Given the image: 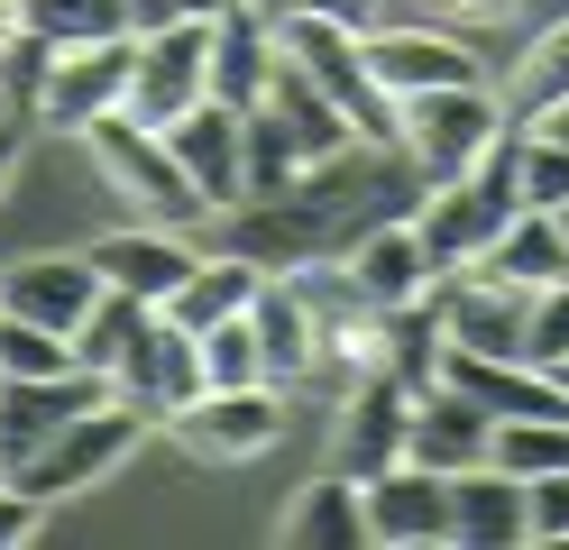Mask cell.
I'll list each match as a JSON object with an SVG mask.
<instances>
[{"label":"cell","mask_w":569,"mask_h":550,"mask_svg":"<svg viewBox=\"0 0 569 550\" xmlns=\"http://www.w3.org/2000/svg\"><path fill=\"white\" fill-rule=\"evenodd\" d=\"M523 496H532V541H569V468L523 477Z\"/></svg>","instance_id":"cell-33"},{"label":"cell","mask_w":569,"mask_h":550,"mask_svg":"<svg viewBox=\"0 0 569 550\" xmlns=\"http://www.w3.org/2000/svg\"><path fill=\"white\" fill-rule=\"evenodd\" d=\"M193 101H211V19H166V28H138V73H129V101L148 129H174Z\"/></svg>","instance_id":"cell-5"},{"label":"cell","mask_w":569,"mask_h":550,"mask_svg":"<svg viewBox=\"0 0 569 550\" xmlns=\"http://www.w3.org/2000/svg\"><path fill=\"white\" fill-rule=\"evenodd\" d=\"M202 377H211V386H276V377H267V349H258V321H248V312H230V321L202 330Z\"/></svg>","instance_id":"cell-29"},{"label":"cell","mask_w":569,"mask_h":550,"mask_svg":"<svg viewBox=\"0 0 569 550\" xmlns=\"http://www.w3.org/2000/svg\"><path fill=\"white\" fill-rule=\"evenodd\" d=\"M47 73H56V37H10L0 47V120H38L47 110Z\"/></svg>","instance_id":"cell-26"},{"label":"cell","mask_w":569,"mask_h":550,"mask_svg":"<svg viewBox=\"0 0 569 550\" xmlns=\"http://www.w3.org/2000/svg\"><path fill=\"white\" fill-rule=\"evenodd\" d=\"M92 403H111V377H101V367H64V377H0V468L38 459L74 413H92Z\"/></svg>","instance_id":"cell-7"},{"label":"cell","mask_w":569,"mask_h":550,"mask_svg":"<svg viewBox=\"0 0 569 550\" xmlns=\"http://www.w3.org/2000/svg\"><path fill=\"white\" fill-rule=\"evenodd\" d=\"M284 422H295L284 386H202L166 431L184 440L193 459H221V468H230V459H267L276 440H284Z\"/></svg>","instance_id":"cell-6"},{"label":"cell","mask_w":569,"mask_h":550,"mask_svg":"<svg viewBox=\"0 0 569 550\" xmlns=\"http://www.w3.org/2000/svg\"><path fill=\"white\" fill-rule=\"evenodd\" d=\"M166 147H174V166L193 174V193H202L211 211L248 202V110H230V101H193L184 120L166 129Z\"/></svg>","instance_id":"cell-12"},{"label":"cell","mask_w":569,"mask_h":550,"mask_svg":"<svg viewBox=\"0 0 569 550\" xmlns=\"http://www.w3.org/2000/svg\"><path fill=\"white\" fill-rule=\"evenodd\" d=\"M47 532V496H28L10 468H0V550H19V541H38Z\"/></svg>","instance_id":"cell-32"},{"label":"cell","mask_w":569,"mask_h":550,"mask_svg":"<svg viewBox=\"0 0 569 550\" xmlns=\"http://www.w3.org/2000/svg\"><path fill=\"white\" fill-rule=\"evenodd\" d=\"M487 459L506 468V477H551V468H569V413L496 422V431H487Z\"/></svg>","instance_id":"cell-25"},{"label":"cell","mask_w":569,"mask_h":550,"mask_svg":"<svg viewBox=\"0 0 569 550\" xmlns=\"http://www.w3.org/2000/svg\"><path fill=\"white\" fill-rule=\"evenodd\" d=\"M129 73H138V28L129 37H92V47H56V73H47V110L38 120L83 138L101 110L129 101Z\"/></svg>","instance_id":"cell-10"},{"label":"cell","mask_w":569,"mask_h":550,"mask_svg":"<svg viewBox=\"0 0 569 550\" xmlns=\"http://www.w3.org/2000/svg\"><path fill=\"white\" fill-rule=\"evenodd\" d=\"M148 431H157V422L138 413V403H120V394H111V403H92V413H74V422H64L38 459H19L10 477H19L28 496H47V504H56V496H83V487H111L120 459H129Z\"/></svg>","instance_id":"cell-4"},{"label":"cell","mask_w":569,"mask_h":550,"mask_svg":"<svg viewBox=\"0 0 569 550\" xmlns=\"http://www.w3.org/2000/svg\"><path fill=\"white\" fill-rule=\"evenodd\" d=\"M450 513H459V550H515V541H532V496H523V477H506L496 459L450 477Z\"/></svg>","instance_id":"cell-17"},{"label":"cell","mask_w":569,"mask_h":550,"mask_svg":"<svg viewBox=\"0 0 569 550\" xmlns=\"http://www.w3.org/2000/svg\"><path fill=\"white\" fill-rule=\"evenodd\" d=\"M551 377H560V386H569V358H560V367H551Z\"/></svg>","instance_id":"cell-41"},{"label":"cell","mask_w":569,"mask_h":550,"mask_svg":"<svg viewBox=\"0 0 569 550\" xmlns=\"http://www.w3.org/2000/svg\"><path fill=\"white\" fill-rule=\"evenodd\" d=\"M295 10H331V19H359V28H368V19H377V0H295Z\"/></svg>","instance_id":"cell-35"},{"label":"cell","mask_w":569,"mask_h":550,"mask_svg":"<svg viewBox=\"0 0 569 550\" xmlns=\"http://www.w3.org/2000/svg\"><path fill=\"white\" fill-rule=\"evenodd\" d=\"M184 10H193V19H221V10H230V0H184Z\"/></svg>","instance_id":"cell-40"},{"label":"cell","mask_w":569,"mask_h":550,"mask_svg":"<svg viewBox=\"0 0 569 550\" xmlns=\"http://www.w3.org/2000/svg\"><path fill=\"white\" fill-rule=\"evenodd\" d=\"M19 183V120H0V193Z\"/></svg>","instance_id":"cell-36"},{"label":"cell","mask_w":569,"mask_h":550,"mask_svg":"<svg viewBox=\"0 0 569 550\" xmlns=\"http://www.w3.org/2000/svg\"><path fill=\"white\" fill-rule=\"evenodd\" d=\"M478 276H496V284H515V293H542V284H560L569 276V220L560 211H515V230L496 239L487 257H478Z\"/></svg>","instance_id":"cell-19"},{"label":"cell","mask_w":569,"mask_h":550,"mask_svg":"<svg viewBox=\"0 0 569 550\" xmlns=\"http://www.w3.org/2000/svg\"><path fill=\"white\" fill-rule=\"evenodd\" d=\"M83 147H92V166L138 202V220H166V230H193V220H211V202L193 193V174L174 166L166 129H148L138 110H101V120L83 129Z\"/></svg>","instance_id":"cell-2"},{"label":"cell","mask_w":569,"mask_h":550,"mask_svg":"<svg viewBox=\"0 0 569 550\" xmlns=\"http://www.w3.org/2000/svg\"><path fill=\"white\" fill-rule=\"evenodd\" d=\"M560 220H569V211H560Z\"/></svg>","instance_id":"cell-42"},{"label":"cell","mask_w":569,"mask_h":550,"mask_svg":"<svg viewBox=\"0 0 569 550\" xmlns=\"http://www.w3.org/2000/svg\"><path fill=\"white\" fill-rule=\"evenodd\" d=\"M523 358H532V367H560V358H569V276L542 284V293L523 303Z\"/></svg>","instance_id":"cell-31"},{"label":"cell","mask_w":569,"mask_h":550,"mask_svg":"<svg viewBox=\"0 0 569 550\" xmlns=\"http://www.w3.org/2000/svg\"><path fill=\"white\" fill-rule=\"evenodd\" d=\"M368 73H377L396 101L441 92V83H487L478 47H469L459 28H368Z\"/></svg>","instance_id":"cell-13"},{"label":"cell","mask_w":569,"mask_h":550,"mask_svg":"<svg viewBox=\"0 0 569 550\" xmlns=\"http://www.w3.org/2000/svg\"><path fill=\"white\" fill-rule=\"evenodd\" d=\"M515 211H523V129L496 138L478 174L432 183V193L413 202V230H422V248H432V267H441V276H469L478 257L515 230Z\"/></svg>","instance_id":"cell-1"},{"label":"cell","mask_w":569,"mask_h":550,"mask_svg":"<svg viewBox=\"0 0 569 550\" xmlns=\"http://www.w3.org/2000/svg\"><path fill=\"white\" fill-rule=\"evenodd\" d=\"M248 321H258L267 377H276V386H295L303 367H312V349H322V321H312L303 284H295V276H267V284H258V303H248Z\"/></svg>","instance_id":"cell-21"},{"label":"cell","mask_w":569,"mask_h":550,"mask_svg":"<svg viewBox=\"0 0 569 550\" xmlns=\"http://www.w3.org/2000/svg\"><path fill=\"white\" fill-rule=\"evenodd\" d=\"M459 513H450V477L396 459L386 477H368V550H450Z\"/></svg>","instance_id":"cell-9"},{"label":"cell","mask_w":569,"mask_h":550,"mask_svg":"<svg viewBox=\"0 0 569 550\" xmlns=\"http://www.w3.org/2000/svg\"><path fill=\"white\" fill-rule=\"evenodd\" d=\"M193 257H202V248H184V230H166V220H129V230H101V239H92L101 284H111V293H138V303H157V312H166V293L193 276Z\"/></svg>","instance_id":"cell-15"},{"label":"cell","mask_w":569,"mask_h":550,"mask_svg":"<svg viewBox=\"0 0 569 550\" xmlns=\"http://www.w3.org/2000/svg\"><path fill=\"white\" fill-rule=\"evenodd\" d=\"M64 367H83L64 330L28 321V312H0V377H64Z\"/></svg>","instance_id":"cell-28"},{"label":"cell","mask_w":569,"mask_h":550,"mask_svg":"<svg viewBox=\"0 0 569 550\" xmlns=\"http://www.w3.org/2000/svg\"><path fill=\"white\" fill-rule=\"evenodd\" d=\"M129 19L138 28H166V19H193V10H184V0H129Z\"/></svg>","instance_id":"cell-34"},{"label":"cell","mask_w":569,"mask_h":550,"mask_svg":"<svg viewBox=\"0 0 569 550\" xmlns=\"http://www.w3.org/2000/svg\"><path fill=\"white\" fill-rule=\"evenodd\" d=\"M10 37H28V0H0V47Z\"/></svg>","instance_id":"cell-37"},{"label":"cell","mask_w":569,"mask_h":550,"mask_svg":"<svg viewBox=\"0 0 569 550\" xmlns=\"http://www.w3.org/2000/svg\"><path fill=\"white\" fill-rule=\"evenodd\" d=\"M450 10H469V19H487V10H506V0H450Z\"/></svg>","instance_id":"cell-39"},{"label":"cell","mask_w":569,"mask_h":550,"mask_svg":"<svg viewBox=\"0 0 569 550\" xmlns=\"http://www.w3.org/2000/svg\"><path fill=\"white\" fill-rule=\"evenodd\" d=\"M349 267H359V284L377 293V312H396V303H413V293L441 284V267H432V248H422L413 220H377L368 239H349Z\"/></svg>","instance_id":"cell-18"},{"label":"cell","mask_w":569,"mask_h":550,"mask_svg":"<svg viewBox=\"0 0 569 550\" xmlns=\"http://www.w3.org/2000/svg\"><path fill=\"white\" fill-rule=\"evenodd\" d=\"M487 413L459 386H422L413 394V431H405V459L413 468H441V477H459V468H487Z\"/></svg>","instance_id":"cell-16"},{"label":"cell","mask_w":569,"mask_h":550,"mask_svg":"<svg viewBox=\"0 0 569 550\" xmlns=\"http://www.w3.org/2000/svg\"><path fill=\"white\" fill-rule=\"evenodd\" d=\"M523 202L532 211H569V138L523 129Z\"/></svg>","instance_id":"cell-30"},{"label":"cell","mask_w":569,"mask_h":550,"mask_svg":"<svg viewBox=\"0 0 569 550\" xmlns=\"http://www.w3.org/2000/svg\"><path fill=\"white\" fill-rule=\"evenodd\" d=\"M28 28L56 47H92V37H129V0H28Z\"/></svg>","instance_id":"cell-27"},{"label":"cell","mask_w":569,"mask_h":550,"mask_svg":"<svg viewBox=\"0 0 569 550\" xmlns=\"http://www.w3.org/2000/svg\"><path fill=\"white\" fill-rule=\"evenodd\" d=\"M258 284H267V267H248V257H230V248L221 257H193V276L166 293V321H184L193 340H202L211 321H230V312L258 303Z\"/></svg>","instance_id":"cell-22"},{"label":"cell","mask_w":569,"mask_h":550,"mask_svg":"<svg viewBox=\"0 0 569 550\" xmlns=\"http://www.w3.org/2000/svg\"><path fill=\"white\" fill-rule=\"evenodd\" d=\"M284 541L295 550H368V487L340 477V468H322L295 496V513H284Z\"/></svg>","instance_id":"cell-20"},{"label":"cell","mask_w":569,"mask_h":550,"mask_svg":"<svg viewBox=\"0 0 569 550\" xmlns=\"http://www.w3.org/2000/svg\"><path fill=\"white\" fill-rule=\"evenodd\" d=\"M101 267H92V248H74V257H19V267H0V312H28V321H47V330H64L74 340L83 330V312L101 303Z\"/></svg>","instance_id":"cell-14"},{"label":"cell","mask_w":569,"mask_h":550,"mask_svg":"<svg viewBox=\"0 0 569 550\" xmlns=\"http://www.w3.org/2000/svg\"><path fill=\"white\" fill-rule=\"evenodd\" d=\"M523 129L506 101H496L487 83H441V92H413L405 101V157L422 183H459V174H478L487 166V147Z\"/></svg>","instance_id":"cell-3"},{"label":"cell","mask_w":569,"mask_h":550,"mask_svg":"<svg viewBox=\"0 0 569 550\" xmlns=\"http://www.w3.org/2000/svg\"><path fill=\"white\" fill-rule=\"evenodd\" d=\"M202 386H211V377H202V340H193L184 321H166V312H157L148 340H138V349L111 367V394H120V403H138L148 422H174Z\"/></svg>","instance_id":"cell-11"},{"label":"cell","mask_w":569,"mask_h":550,"mask_svg":"<svg viewBox=\"0 0 569 550\" xmlns=\"http://www.w3.org/2000/svg\"><path fill=\"white\" fill-rule=\"evenodd\" d=\"M532 129H551V138H569V101H560V110H551V120H532Z\"/></svg>","instance_id":"cell-38"},{"label":"cell","mask_w":569,"mask_h":550,"mask_svg":"<svg viewBox=\"0 0 569 550\" xmlns=\"http://www.w3.org/2000/svg\"><path fill=\"white\" fill-rule=\"evenodd\" d=\"M569 101V19H551L542 37L523 47V64H515V92H506V110L532 129V120H551V110Z\"/></svg>","instance_id":"cell-23"},{"label":"cell","mask_w":569,"mask_h":550,"mask_svg":"<svg viewBox=\"0 0 569 550\" xmlns=\"http://www.w3.org/2000/svg\"><path fill=\"white\" fill-rule=\"evenodd\" d=\"M405 431H413V386L377 367V377H359V386L340 394V422H331V468L368 487V477H386V468L405 459Z\"/></svg>","instance_id":"cell-8"},{"label":"cell","mask_w":569,"mask_h":550,"mask_svg":"<svg viewBox=\"0 0 569 550\" xmlns=\"http://www.w3.org/2000/svg\"><path fill=\"white\" fill-rule=\"evenodd\" d=\"M148 330H157V303H138V293H101V303L83 312V330H74V358L111 377V367L148 340Z\"/></svg>","instance_id":"cell-24"}]
</instances>
